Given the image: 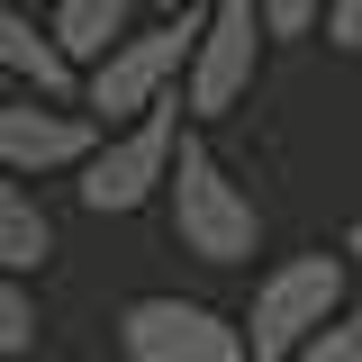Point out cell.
Returning <instances> with one entry per match:
<instances>
[{"label": "cell", "instance_id": "3957f363", "mask_svg": "<svg viewBox=\"0 0 362 362\" xmlns=\"http://www.w3.org/2000/svg\"><path fill=\"white\" fill-rule=\"evenodd\" d=\"M190 28H199V9L154 18V28H127V37H118L100 64H90V82H82V118H90V127H127V118H145L163 90H181Z\"/></svg>", "mask_w": 362, "mask_h": 362}, {"label": "cell", "instance_id": "277c9868", "mask_svg": "<svg viewBox=\"0 0 362 362\" xmlns=\"http://www.w3.org/2000/svg\"><path fill=\"white\" fill-rule=\"evenodd\" d=\"M173 136H181V90H163L145 118H127L118 136H100V145L82 154V209L90 218L145 209V199L163 190V173H173Z\"/></svg>", "mask_w": 362, "mask_h": 362}, {"label": "cell", "instance_id": "ba28073f", "mask_svg": "<svg viewBox=\"0 0 362 362\" xmlns=\"http://www.w3.org/2000/svg\"><path fill=\"white\" fill-rule=\"evenodd\" d=\"M0 82L37 90V100H73V64L54 54L37 9H18V0H0Z\"/></svg>", "mask_w": 362, "mask_h": 362}, {"label": "cell", "instance_id": "8fae6325", "mask_svg": "<svg viewBox=\"0 0 362 362\" xmlns=\"http://www.w3.org/2000/svg\"><path fill=\"white\" fill-rule=\"evenodd\" d=\"M0 354H37V290L0 263Z\"/></svg>", "mask_w": 362, "mask_h": 362}, {"label": "cell", "instance_id": "8992f818", "mask_svg": "<svg viewBox=\"0 0 362 362\" xmlns=\"http://www.w3.org/2000/svg\"><path fill=\"white\" fill-rule=\"evenodd\" d=\"M127 362H245V326H226L199 299H136L118 317Z\"/></svg>", "mask_w": 362, "mask_h": 362}, {"label": "cell", "instance_id": "7c38bea8", "mask_svg": "<svg viewBox=\"0 0 362 362\" xmlns=\"http://www.w3.org/2000/svg\"><path fill=\"white\" fill-rule=\"evenodd\" d=\"M263 37H317V0H254Z\"/></svg>", "mask_w": 362, "mask_h": 362}, {"label": "cell", "instance_id": "9c48e42d", "mask_svg": "<svg viewBox=\"0 0 362 362\" xmlns=\"http://www.w3.org/2000/svg\"><path fill=\"white\" fill-rule=\"evenodd\" d=\"M127 18H136V0H45V37L64 64H100L127 37Z\"/></svg>", "mask_w": 362, "mask_h": 362}, {"label": "cell", "instance_id": "6da1fadb", "mask_svg": "<svg viewBox=\"0 0 362 362\" xmlns=\"http://www.w3.org/2000/svg\"><path fill=\"white\" fill-rule=\"evenodd\" d=\"M163 199H173L181 254H199V263H218V272H226V263H254V245H263V209H254V190L226 173V163H218V154H209L190 127L173 136Z\"/></svg>", "mask_w": 362, "mask_h": 362}, {"label": "cell", "instance_id": "7a4b0ae2", "mask_svg": "<svg viewBox=\"0 0 362 362\" xmlns=\"http://www.w3.org/2000/svg\"><path fill=\"white\" fill-rule=\"evenodd\" d=\"M344 254H281L254 281V317H245V362H290L317 326L344 317Z\"/></svg>", "mask_w": 362, "mask_h": 362}, {"label": "cell", "instance_id": "9a60e30c", "mask_svg": "<svg viewBox=\"0 0 362 362\" xmlns=\"http://www.w3.org/2000/svg\"><path fill=\"white\" fill-rule=\"evenodd\" d=\"M344 263H354V272H362V218H354V226H344Z\"/></svg>", "mask_w": 362, "mask_h": 362}, {"label": "cell", "instance_id": "30bf717a", "mask_svg": "<svg viewBox=\"0 0 362 362\" xmlns=\"http://www.w3.org/2000/svg\"><path fill=\"white\" fill-rule=\"evenodd\" d=\"M45 254H54V218L37 209V190L18 173H0V263L18 272V281H37Z\"/></svg>", "mask_w": 362, "mask_h": 362}, {"label": "cell", "instance_id": "2e32d148", "mask_svg": "<svg viewBox=\"0 0 362 362\" xmlns=\"http://www.w3.org/2000/svg\"><path fill=\"white\" fill-rule=\"evenodd\" d=\"M154 9H163V18H181V9H199V0H154Z\"/></svg>", "mask_w": 362, "mask_h": 362}, {"label": "cell", "instance_id": "5b68a950", "mask_svg": "<svg viewBox=\"0 0 362 362\" xmlns=\"http://www.w3.org/2000/svg\"><path fill=\"white\" fill-rule=\"evenodd\" d=\"M263 64V18L254 0H199V28H190V64H181V109L190 118H226Z\"/></svg>", "mask_w": 362, "mask_h": 362}, {"label": "cell", "instance_id": "52a82bcc", "mask_svg": "<svg viewBox=\"0 0 362 362\" xmlns=\"http://www.w3.org/2000/svg\"><path fill=\"white\" fill-rule=\"evenodd\" d=\"M100 145L82 109H64V100H0V173L18 181H45V173H82V154Z\"/></svg>", "mask_w": 362, "mask_h": 362}, {"label": "cell", "instance_id": "4fadbf2b", "mask_svg": "<svg viewBox=\"0 0 362 362\" xmlns=\"http://www.w3.org/2000/svg\"><path fill=\"white\" fill-rule=\"evenodd\" d=\"M290 362H362V335L344 326V317H335V326H317V335H308V344H299Z\"/></svg>", "mask_w": 362, "mask_h": 362}, {"label": "cell", "instance_id": "e0dca14e", "mask_svg": "<svg viewBox=\"0 0 362 362\" xmlns=\"http://www.w3.org/2000/svg\"><path fill=\"white\" fill-rule=\"evenodd\" d=\"M0 100H9V82H0Z\"/></svg>", "mask_w": 362, "mask_h": 362}, {"label": "cell", "instance_id": "5bb4252c", "mask_svg": "<svg viewBox=\"0 0 362 362\" xmlns=\"http://www.w3.org/2000/svg\"><path fill=\"white\" fill-rule=\"evenodd\" d=\"M317 28L326 45H362V0H317Z\"/></svg>", "mask_w": 362, "mask_h": 362}]
</instances>
